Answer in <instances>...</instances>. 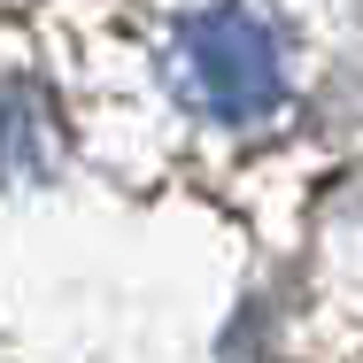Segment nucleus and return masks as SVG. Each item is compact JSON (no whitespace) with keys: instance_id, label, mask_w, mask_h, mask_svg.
<instances>
[{"instance_id":"nucleus-1","label":"nucleus","mask_w":363,"mask_h":363,"mask_svg":"<svg viewBox=\"0 0 363 363\" xmlns=\"http://www.w3.org/2000/svg\"><path fill=\"white\" fill-rule=\"evenodd\" d=\"M162 77L209 124H263L286 101V47H279V31L263 16L209 8V16L178 23L170 55H162Z\"/></svg>"}]
</instances>
